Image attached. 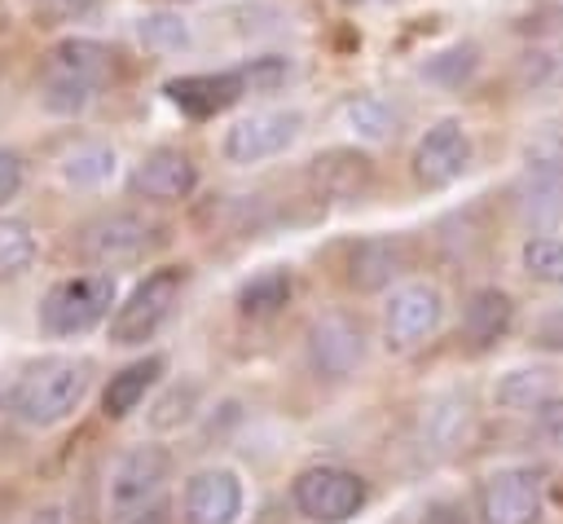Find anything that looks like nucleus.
Returning a JSON list of instances; mask_svg holds the SVG:
<instances>
[{"label": "nucleus", "mask_w": 563, "mask_h": 524, "mask_svg": "<svg viewBox=\"0 0 563 524\" xmlns=\"http://www.w3.org/2000/svg\"><path fill=\"white\" fill-rule=\"evenodd\" d=\"M88 383H92V365L84 357H44L26 365V374L13 383L9 405L22 423L53 427V423H66L84 405Z\"/></svg>", "instance_id": "1"}, {"label": "nucleus", "mask_w": 563, "mask_h": 524, "mask_svg": "<svg viewBox=\"0 0 563 524\" xmlns=\"http://www.w3.org/2000/svg\"><path fill=\"white\" fill-rule=\"evenodd\" d=\"M185 277H189L185 264H163V269L145 273V277L128 291V299L114 304V313H110V343L136 348V343L154 339L158 326L172 317V308H176V299H180V291H185Z\"/></svg>", "instance_id": "2"}, {"label": "nucleus", "mask_w": 563, "mask_h": 524, "mask_svg": "<svg viewBox=\"0 0 563 524\" xmlns=\"http://www.w3.org/2000/svg\"><path fill=\"white\" fill-rule=\"evenodd\" d=\"M110 304H114V277L110 273L62 277L40 299V326L57 339L88 335L92 326H101L110 317Z\"/></svg>", "instance_id": "3"}, {"label": "nucleus", "mask_w": 563, "mask_h": 524, "mask_svg": "<svg viewBox=\"0 0 563 524\" xmlns=\"http://www.w3.org/2000/svg\"><path fill=\"white\" fill-rule=\"evenodd\" d=\"M167 476H172V454L163 445H136V449H128L114 462L110 480H106V515L114 524H123L136 511L154 506L158 493H163V484H167Z\"/></svg>", "instance_id": "4"}, {"label": "nucleus", "mask_w": 563, "mask_h": 524, "mask_svg": "<svg viewBox=\"0 0 563 524\" xmlns=\"http://www.w3.org/2000/svg\"><path fill=\"white\" fill-rule=\"evenodd\" d=\"M290 498H295V511L303 520H312V524H347L365 506L369 489H365V480L356 471L321 462V467H303L295 476Z\"/></svg>", "instance_id": "5"}, {"label": "nucleus", "mask_w": 563, "mask_h": 524, "mask_svg": "<svg viewBox=\"0 0 563 524\" xmlns=\"http://www.w3.org/2000/svg\"><path fill=\"white\" fill-rule=\"evenodd\" d=\"M479 524H541L545 511V484L532 467H497L479 480L475 493Z\"/></svg>", "instance_id": "6"}, {"label": "nucleus", "mask_w": 563, "mask_h": 524, "mask_svg": "<svg viewBox=\"0 0 563 524\" xmlns=\"http://www.w3.org/2000/svg\"><path fill=\"white\" fill-rule=\"evenodd\" d=\"M299 132H303V114L299 110H260V114L238 119L224 132L220 154L233 167H251V163H264V159L286 154L299 141Z\"/></svg>", "instance_id": "7"}, {"label": "nucleus", "mask_w": 563, "mask_h": 524, "mask_svg": "<svg viewBox=\"0 0 563 524\" xmlns=\"http://www.w3.org/2000/svg\"><path fill=\"white\" fill-rule=\"evenodd\" d=\"M440 317H444V295H440L435 282H405V286H396L387 308H383L387 348L409 352V348L427 343L440 330Z\"/></svg>", "instance_id": "8"}, {"label": "nucleus", "mask_w": 563, "mask_h": 524, "mask_svg": "<svg viewBox=\"0 0 563 524\" xmlns=\"http://www.w3.org/2000/svg\"><path fill=\"white\" fill-rule=\"evenodd\" d=\"M471 154L475 150H471L466 123L462 119H435L418 137V145H413V181L422 189H444V185H453V181L466 176Z\"/></svg>", "instance_id": "9"}, {"label": "nucleus", "mask_w": 563, "mask_h": 524, "mask_svg": "<svg viewBox=\"0 0 563 524\" xmlns=\"http://www.w3.org/2000/svg\"><path fill=\"white\" fill-rule=\"evenodd\" d=\"M154 242H158V229L145 216H136V211H106V216L88 220L84 233H79V251L88 260L106 264V269L141 260Z\"/></svg>", "instance_id": "10"}, {"label": "nucleus", "mask_w": 563, "mask_h": 524, "mask_svg": "<svg viewBox=\"0 0 563 524\" xmlns=\"http://www.w3.org/2000/svg\"><path fill=\"white\" fill-rule=\"evenodd\" d=\"M128 189L136 198H150V203H180V198H189L198 189V167H194V159L185 150L158 145L132 167Z\"/></svg>", "instance_id": "11"}, {"label": "nucleus", "mask_w": 563, "mask_h": 524, "mask_svg": "<svg viewBox=\"0 0 563 524\" xmlns=\"http://www.w3.org/2000/svg\"><path fill=\"white\" fill-rule=\"evenodd\" d=\"M180 511H185V524H238L242 480L229 467H207V471L185 480Z\"/></svg>", "instance_id": "12"}, {"label": "nucleus", "mask_w": 563, "mask_h": 524, "mask_svg": "<svg viewBox=\"0 0 563 524\" xmlns=\"http://www.w3.org/2000/svg\"><path fill=\"white\" fill-rule=\"evenodd\" d=\"M308 357H312V365H317L321 374L343 379V374H352V370L361 365V357H365V335H361V326H356L352 317L325 313V317H317V321L308 326Z\"/></svg>", "instance_id": "13"}, {"label": "nucleus", "mask_w": 563, "mask_h": 524, "mask_svg": "<svg viewBox=\"0 0 563 524\" xmlns=\"http://www.w3.org/2000/svg\"><path fill=\"white\" fill-rule=\"evenodd\" d=\"M163 92H167V101L180 114H189V119H216V114H224L246 92V84H242L238 66H233V70H216V75H176V79L163 84Z\"/></svg>", "instance_id": "14"}, {"label": "nucleus", "mask_w": 563, "mask_h": 524, "mask_svg": "<svg viewBox=\"0 0 563 524\" xmlns=\"http://www.w3.org/2000/svg\"><path fill=\"white\" fill-rule=\"evenodd\" d=\"M409 264V247L400 233H374L365 242L352 247V260H347V282L356 291H383L391 286L396 273H405Z\"/></svg>", "instance_id": "15"}, {"label": "nucleus", "mask_w": 563, "mask_h": 524, "mask_svg": "<svg viewBox=\"0 0 563 524\" xmlns=\"http://www.w3.org/2000/svg\"><path fill=\"white\" fill-rule=\"evenodd\" d=\"M515 326V299L501 286H475L462 304V335L475 352L501 343Z\"/></svg>", "instance_id": "16"}, {"label": "nucleus", "mask_w": 563, "mask_h": 524, "mask_svg": "<svg viewBox=\"0 0 563 524\" xmlns=\"http://www.w3.org/2000/svg\"><path fill=\"white\" fill-rule=\"evenodd\" d=\"M308 172H312V185L325 198H343V203L361 198L369 189V181H374V167H369V159L361 150H325V154L312 159Z\"/></svg>", "instance_id": "17"}, {"label": "nucleus", "mask_w": 563, "mask_h": 524, "mask_svg": "<svg viewBox=\"0 0 563 524\" xmlns=\"http://www.w3.org/2000/svg\"><path fill=\"white\" fill-rule=\"evenodd\" d=\"M158 374H163V357H141V361L123 365L119 374H110V383L101 392V414L106 418H128L145 401V392L158 383Z\"/></svg>", "instance_id": "18"}, {"label": "nucleus", "mask_w": 563, "mask_h": 524, "mask_svg": "<svg viewBox=\"0 0 563 524\" xmlns=\"http://www.w3.org/2000/svg\"><path fill=\"white\" fill-rule=\"evenodd\" d=\"M497 405L506 410H519V414H532L545 396H554V370L545 365H519V370H506L497 379Z\"/></svg>", "instance_id": "19"}, {"label": "nucleus", "mask_w": 563, "mask_h": 524, "mask_svg": "<svg viewBox=\"0 0 563 524\" xmlns=\"http://www.w3.org/2000/svg\"><path fill=\"white\" fill-rule=\"evenodd\" d=\"M97 88L101 84H92V79H79V75H66V70H44V84H40V106L48 110V114H62V119H75V114H84L88 106H92V97H97Z\"/></svg>", "instance_id": "20"}, {"label": "nucleus", "mask_w": 563, "mask_h": 524, "mask_svg": "<svg viewBox=\"0 0 563 524\" xmlns=\"http://www.w3.org/2000/svg\"><path fill=\"white\" fill-rule=\"evenodd\" d=\"M422 436L435 449H457L471 436V401L466 396H440L422 414Z\"/></svg>", "instance_id": "21"}, {"label": "nucleus", "mask_w": 563, "mask_h": 524, "mask_svg": "<svg viewBox=\"0 0 563 524\" xmlns=\"http://www.w3.org/2000/svg\"><path fill=\"white\" fill-rule=\"evenodd\" d=\"M62 176L75 189H97L114 176V150L101 141H79L75 150L62 154Z\"/></svg>", "instance_id": "22"}, {"label": "nucleus", "mask_w": 563, "mask_h": 524, "mask_svg": "<svg viewBox=\"0 0 563 524\" xmlns=\"http://www.w3.org/2000/svg\"><path fill=\"white\" fill-rule=\"evenodd\" d=\"M286 299H290V273H286V269H264V273H255V277L238 291V313L260 321V317L282 313Z\"/></svg>", "instance_id": "23"}, {"label": "nucleus", "mask_w": 563, "mask_h": 524, "mask_svg": "<svg viewBox=\"0 0 563 524\" xmlns=\"http://www.w3.org/2000/svg\"><path fill=\"white\" fill-rule=\"evenodd\" d=\"M48 66L53 70H66V75H79V79H92V84H106V75H110V48L97 44V40H62L48 53Z\"/></svg>", "instance_id": "24"}, {"label": "nucleus", "mask_w": 563, "mask_h": 524, "mask_svg": "<svg viewBox=\"0 0 563 524\" xmlns=\"http://www.w3.org/2000/svg\"><path fill=\"white\" fill-rule=\"evenodd\" d=\"M519 79L537 92H559L563 88V40H541L519 57Z\"/></svg>", "instance_id": "25"}, {"label": "nucleus", "mask_w": 563, "mask_h": 524, "mask_svg": "<svg viewBox=\"0 0 563 524\" xmlns=\"http://www.w3.org/2000/svg\"><path fill=\"white\" fill-rule=\"evenodd\" d=\"M343 119H347V128H352L361 141H387V137L396 132V114H391V106H387L383 97H374V92L352 97V101L343 106Z\"/></svg>", "instance_id": "26"}, {"label": "nucleus", "mask_w": 563, "mask_h": 524, "mask_svg": "<svg viewBox=\"0 0 563 524\" xmlns=\"http://www.w3.org/2000/svg\"><path fill=\"white\" fill-rule=\"evenodd\" d=\"M519 264H523V273H528L532 282H541V286H563V238H554V233L528 238L523 251H519Z\"/></svg>", "instance_id": "27"}, {"label": "nucleus", "mask_w": 563, "mask_h": 524, "mask_svg": "<svg viewBox=\"0 0 563 524\" xmlns=\"http://www.w3.org/2000/svg\"><path fill=\"white\" fill-rule=\"evenodd\" d=\"M35 264V233L26 220L0 216V277H22Z\"/></svg>", "instance_id": "28"}, {"label": "nucleus", "mask_w": 563, "mask_h": 524, "mask_svg": "<svg viewBox=\"0 0 563 524\" xmlns=\"http://www.w3.org/2000/svg\"><path fill=\"white\" fill-rule=\"evenodd\" d=\"M136 35H141V44L154 48V53H180V48L189 44V22H185L176 9H154V13H145V18L136 22Z\"/></svg>", "instance_id": "29"}, {"label": "nucleus", "mask_w": 563, "mask_h": 524, "mask_svg": "<svg viewBox=\"0 0 563 524\" xmlns=\"http://www.w3.org/2000/svg\"><path fill=\"white\" fill-rule=\"evenodd\" d=\"M475 66H479L475 44H449V48H440L435 57L422 62V75L435 79V84H444V88H457V84H466V79L475 75Z\"/></svg>", "instance_id": "30"}, {"label": "nucleus", "mask_w": 563, "mask_h": 524, "mask_svg": "<svg viewBox=\"0 0 563 524\" xmlns=\"http://www.w3.org/2000/svg\"><path fill=\"white\" fill-rule=\"evenodd\" d=\"M523 163H528V172H537V176L563 181V128H545V132L528 137Z\"/></svg>", "instance_id": "31"}, {"label": "nucleus", "mask_w": 563, "mask_h": 524, "mask_svg": "<svg viewBox=\"0 0 563 524\" xmlns=\"http://www.w3.org/2000/svg\"><path fill=\"white\" fill-rule=\"evenodd\" d=\"M238 75H242L246 92H277V88L290 79V62L277 57V53H268V57H251V62H242Z\"/></svg>", "instance_id": "32"}, {"label": "nucleus", "mask_w": 563, "mask_h": 524, "mask_svg": "<svg viewBox=\"0 0 563 524\" xmlns=\"http://www.w3.org/2000/svg\"><path fill=\"white\" fill-rule=\"evenodd\" d=\"M532 423H537V432H541V440H545V445L563 449V396H559V392H554V396H545V401L532 410Z\"/></svg>", "instance_id": "33"}, {"label": "nucleus", "mask_w": 563, "mask_h": 524, "mask_svg": "<svg viewBox=\"0 0 563 524\" xmlns=\"http://www.w3.org/2000/svg\"><path fill=\"white\" fill-rule=\"evenodd\" d=\"M532 348H541V352H563V304H559V308H545V313L532 321Z\"/></svg>", "instance_id": "34"}, {"label": "nucleus", "mask_w": 563, "mask_h": 524, "mask_svg": "<svg viewBox=\"0 0 563 524\" xmlns=\"http://www.w3.org/2000/svg\"><path fill=\"white\" fill-rule=\"evenodd\" d=\"M18 189H22V163H18V154L0 150V207H4Z\"/></svg>", "instance_id": "35"}, {"label": "nucleus", "mask_w": 563, "mask_h": 524, "mask_svg": "<svg viewBox=\"0 0 563 524\" xmlns=\"http://www.w3.org/2000/svg\"><path fill=\"white\" fill-rule=\"evenodd\" d=\"M44 4H48L57 18H84V13H88L97 0H44Z\"/></svg>", "instance_id": "36"}, {"label": "nucleus", "mask_w": 563, "mask_h": 524, "mask_svg": "<svg viewBox=\"0 0 563 524\" xmlns=\"http://www.w3.org/2000/svg\"><path fill=\"white\" fill-rule=\"evenodd\" d=\"M31 524H62V515L48 506V511H35V515H31Z\"/></svg>", "instance_id": "37"}]
</instances>
